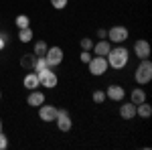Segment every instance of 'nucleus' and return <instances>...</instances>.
<instances>
[{
	"mask_svg": "<svg viewBox=\"0 0 152 150\" xmlns=\"http://www.w3.org/2000/svg\"><path fill=\"white\" fill-rule=\"evenodd\" d=\"M130 102L132 104H142V102H146V91L142 89V87H136V89H132V93H130Z\"/></svg>",
	"mask_w": 152,
	"mask_h": 150,
	"instance_id": "nucleus-16",
	"label": "nucleus"
},
{
	"mask_svg": "<svg viewBox=\"0 0 152 150\" xmlns=\"http://www.w3.org/2000/svg\"><path fill=\"white\" fill-rule=\"evenodd\" d=\"M136 116H140L142 120H148L152 116V105L146 104V102H142V104L136 105Z\"/></svg>",
	"mask_w": 152,
	"mask_h": 150,
	"instance_id": "nucleus-15",
	"label": "nucleus"
},
{
	"mask_svg": "<svg viewBox=\"0 0 152 150\" xmlns=\"http://www.w3.org/2000/svg\"><path fill=\"white\" fill-rule=\"evenodd\" d=\"M39 118H41L45 124L55 122V118H57V108H55V105H51V104L39 105Z\"/></svg>",
	"mask_w": 152,
	"mask_h": 150,
	"instance_id": "nucleus-8",
	"label": "nucleus"
},
{
	"mask_svg": "<svg viewBox=\"0 0 152 150\" xmlns=\"http://www.w3.org/2000/svg\"><path fill=\"white\" fill-rule=\"evenodd\" d=\"M95 35H97V39H105V37H107V31H105V29H99Z\"/></svg>",
	"mask_w": 152,
	"mask_h": 150,
	"instance_id": "nucleus-27",
	"label": "nucleus"
},
{
	"mask_svg": "<svg viewBox=\"0 0 152 150\" xmlns=\"http://www.w3.org/2000/svg\"><path fill=\"white\" fill-rule=\"evenodd\" d=\"M45 93L43 91H37V89H31V93H28V97H26V104L31 105V108H39V105L45 104Z\"/></svg>",
	"mask_w": 152,
	"mask_h": 150,
	"instance_id": "nucleus-11",
	"label": "nucleus"
},
{
	"mask_svg": "<svg viewBox=\"0 0 152 150\" xmlns=\"http://www.w3.org/2000/svg\"><path fill=\"white\" fill-rule=\"evenodd\" d=\"M0 130H2V120H0Z\"/></svg>",
	"mask_w": 152,
	"mask_h": 150,
	"instance_id": "nucleus-28",
	"label": "nucleus"
},
{
	"mask_svg": "<svg viewBox=\"0 0 152 150\" xmlns=\"http://www.w3.org/2000/svg\"><path fill=\"white\" fill-rule=\"evenodd\" d=\"M37 75H39V83H41L43 87H47V89L57 87L59 77H57V73H55V71H51L49 67H47V69H43V71H39Z\"/></svg>",
	"mask_w": 152,
	"mask_h": 150,
	"instance_id": "nucleus-5",
	"label": "nucleus"
},
{
	"mask_svg": "<svg viewBox=\"0 0 152 150\" xmlns=\"http://www.w3.org/2000/svg\"><path fill=\"white\" fill-rule=\"evenodd\" d=\"M134 55L138 59H148L150 57V43L146 39H138L134 43Z\"/></svg>",
	"mask_w": 152,
	"mask_h": 150,
	"instance_id": "nucleus-10",
	"label": "nucleus"
},
{
	"mask_svg": "<svg viewBox=\"0 0 152 150\" xmlns=\"http://www.w3.org/2000/svg\"><path fill=\"white\" fill-rule=\"evenodd\" d=\"M87 69H89V73L94 75V77H102L105 71L110 69V65H107V59L105 57H91L89 59V63H87Z\"/></svg>",
	"mask_w": 152,
	"mask_h": 150,
	"instance_id": "nucleus-3",
	"label": "nucleus"
},
{
	"mask_svg": "<svg viewBox=\"0 0 152 150\" xmlns=\"http://www.w3.org/2000/svg\"><path fill=\"white\" fill-rule=\"evenodd\" d=\"M8 148V136L0 130V150H6Z\"/></svg>",
	"mask_w": 152,
	"mask_h": 150,
	"instance_id": "nucleus-24",
	"label": "nucleus"
},
{
	"mask_svg": "<svg viewBox=\"0 0 152 150\" xmlns=\"http://www.w3.org/2000/svg\"><path fill=\"white\" fill-rule=\"evenodd\" d=\"M130 37V31L126 29V26H120V24H116V26H112L110 31H107V41L110 43H116V45H122V43H126Z\"/></svg>",
	"mask_w": 152,
	"mask_h": 150,
	"instance_id": "nucleus-4",
	"label": "nucleus"
},
{
	"mask_svg": "<svg viewBox=\"0 0 152 150\" xmlns=\"http://www.w3.org/2000/svg\"><path fill=\"white\" fill-rule=\"evenodd\" d=\"M14 24H16L18 29H26V26H31V18H28L26 14H18V16L14 18Z\"/></svg>",
	"mask_w": 152,
	"mask_h": 150,
	"instance_id": "nucleus-20",
	"label": "nucleus"
},
{
	"mask_svg": "<svg viewBox=\"0 0 152 150\" xmlns=\"http://www.w3.org/2000/svg\"><path fill=\"white\" fill-rule=\"evenodd\" d=\"M120 116H122L124 120H134V118H136V104H132V102L122 104L120 105Z\"/></svg>",
	"mask_w": 152,
	"mask_h": 150,
	"instance_id": "nucleus-13",
	"label": "nucleus"
},
{
	"mask_svg": "<svg viewBox=\"0 0 152 150\" xmlns=\"http://www.w3.org/2000/svg\"><path fill=\"white\" fill-rule=\"evenodd\" d=\"M23 85L31 91V89H37V87H41V83H39V75H37L35 71H31V73H26L23 79Z\"/></svg>",
	"mask_w": 152,
	"mask_h": 150,
	"instance_id": "nucleus-14",
	"label": "nucleus"
},
{
	"mask_svg": "<svg viewBox=\"0 0 152 150\" xmlns=\"http://www.w3.org/2000/svg\"><path fill=\"white\" fill-rule=\"evenodd\" d=\"M33 37H35V33H33L31 26H26V29H18V41H20V43H31Z\"/></svg>",
	"mask_w": 152,
	"mask_h": 150,
	"instance_id": "nucleus-17",
	"label": "nucleus"
},
{
	"mask_svg": "<svg viewBox=\"0 0 152 150\" xmlns=\"http://www.w3.org/2000/svg\"><path fill=\"white\" fill-rule=\"evenodd\" d=\"M91 100H94L95 104H104L105 102V91L104 89H95V91L91 93Z\"/></svg>",
	"mask_w": 152,
	"mask_h": 150,
	"instance_id": "nucleus-21",
	"label": "nucleus"
},
{
	"mask_svg": "<svg viewBox=\"0 0 152 150\" xmlns=\"http://www.w3.org/2000/svg\"><path fill=\"white\" fill-rule=\"evenodd\" d=\"M134 79L138 85H146V83H150L152 79V63L148 59H140V65L136 67L134 71Z\"/></svg>",
	"mask_w": 152,
	"mask_h": 150,
	"instance_id": "nucleus-2",
	"label": "nucleus"
},
{
	"mask_svg": "<svg viewBox=\"0 0 152 150\" xmlns=\"http://www.w3.org/2000/svg\"><path fill=\"white\" fill-rule=\"evenodd\" d=\"M94 55H97V57H105L107 53H110V49H112V45H110V41L107 39H99L97 43H94Z\"/></svg>",
	"mask_w": 152,
	"mask_h": 150,
	"instance_id": "nucleus-12",
	"label": "nucleus"
},
{
	"mask_svg": "<svg viewBox=\"0 0 152 150\" xmlns=\"http://www.w3.org/2000/svg\"><path fill=\"white\" fill-rule=\"evenodd\" d=\"M79 45H81V51H91V47H94V41H91L89 37H83L81 41H79Z\"/></svg>",
	"mask_w": 152,
	"mask_h": 150,
	"instance_id": "nucleus-22",
	"label": "nucleus"
},
{
	"mask_svg": "<svg viewBox=\"0 0 152 150\" xmlns=\"http://www.w3.org/2000/svg\"><path fill=\"white\" fill-rule=\"evenodd\" d=\"M6 43H8V35L6 33H0V51L6 49Z\"/></svg>",
	"mask_w": 152,
	"mask_h": 150,
	"instance_id": "nucleus-25",
	"label": "nucleus"
},
{
	"mask_svg": "<svg viewBox=\"0 0 152 150\" xmlns=\"http://www.w3.org/2000/svg\"><path fill=\"white\" fill-rule=\"evenodd\" d=\"M63 57H65V53H63L61 47H49L47 53H45V59H47L49 67H57V65H61V63H63Z\"/></svg>",
	"mask_w": 152,
	"mask_h": 150,
	"instance_id": "nucleus-6",
	"label": "nucleus"
},
{
	"mask_svg": "<svg viewBox=\"0 0 152 150\" xmlns=\"http://www.w3.org/2000/svg\"><path fill=\"white\" fill-rule=\"evenodd\" d=\"M47 49H49V45L45 43V41H37L35 47H33V55H35V57H45Z\"/></svg>",
	"mask_w": 152,
	"mask_h": 150,
	"instance_id": "nucleus-18",
	"label": "nucleus"
},
{
	"mask_svg": "<svg viewBox=\"0 0 152 150\" xmlns=\"http://www.w3.org/2000/svg\"><path fill=\"white\" fill-rule=\"evenodd\" d=\"M67 4H69V0H51V6H53L55 10H63V8H67Z\"/></svg>",
	"mask_w": 152,
	"mask_h": 150,
	"instance_id": "nucleus-23",
	"label": "nucleus"
},
{
	"mask_svg": "<svg viewBox=\"0 0 152 150\" xmlns=\"http://www.w3.org/2000/svg\"><path fill=\"white\" fill-rule=\"evenodd\" d=\"M0 100H2V91H0Z\"/></svg>",
	"mask_w": 152,
	"mask_h": 150,
	"instance_id": "nucleus-29",
	"label": "nucleus"
},
{
	"mask_svg": "<svg viewBox=\"0 0 152 150\" xmlns=\"http://www.w3.org/2000/svg\"><path fill=\"white\" fill-rule=\"evenodd\" d=\"M126 97V89L118 83H112L107 89H105V100H112V102H124Z\"/></svg>",
	"mask_w": 152,
	"mask_h": 150,
	"instance_id": "nucleus-9",
	"label": "nucleus"
},
{
	"mask_svg": "<svg viewBox=\"0 0 152 150\" xmlns=\"http://www.w3.org/2000/svg\"><path fill=\"white\" fill-rule=\"evenodd\" d=\"M35 61H37L35 55H23L20 57V67L23 69H33L35 67Z\"/></svg>",
	"mask_w": 152,
	"mask_h": 150,
	"instance_id": "nucleus-19",
	"label": "nucleus"
},
{
	"mask_svg": "<svg viewBox=\"0 0 152 150\" xmlns=\"http://www.w3.org/2000/svg\"><path fill=\"white\" fill-rule=\"evenodd\" d=\"M79 59H81V63H89V59H91V53L89 51H81V55H79Z\"/></svg>",
	"mask_w": 152,
	"mask_h": 150,
	"instance_id": "nucleus-26",
	"label": "nucleus"
},
{
	"mask_svg": "<svg viewBox=\"0 0 152 150\" xmlns=\"http://www.w3.org/2000/svg\"><path fill=\"white\" fill-rule=\"evenodd\" d=\"M55 124L61 132H69L71 128H73V120H71V116L67 110H57V118H55Z\"/></svg>",
	"mask_w": 152,
	"mask_h": 150,
	"instance_id": "nucleus-7",
	"label": "nucleus"
},
{
	"mask_svg": "<svg viewBox=\"0 0 152 150\" xmlns=\"http://www.w3.org/2000/svg\"><path fill=\"white\" fill-rule=\"evenodd\" d=\"M105 59H107V65H110L112 69H124V67L128 65V61H130V51L122 45L112 47L110 53L105 55Z\"/></svg>",
	"mask_w": 152,
	"mask_h": 150,
	"instance_id": "nucleus-1",
	"label": "nucleus"
}]
</instances>
